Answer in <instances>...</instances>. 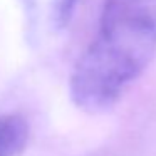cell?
I'll return each instance as SVG.
<instances>
[{
    "mask_svg": "<svg viewBox=\"0 0 156 156\" xmlns=\"http://www.w3.org/2000/svg\"><path fill=\"white\" fill-rule=\"evenodd\" d=\"M156 54V0H104L98 34L69 81L71 98L87 112L109 111Z\"/></svg>",
    "mask_w": 156,
    "mask_h": 156,
    "instance_id": "6da1fadb",
    "label": "cell"
},
{
    "mask_svg": "<svg viewBox=\"0 0 156 156\" xmlns=\"http://www.w3.org/2000/svg\"><path fill=\"white\" fill-rule=\"evenodd\" d=\"M30 128L20 114H0V156H19L25 149Z\"/></svg>",
    "mask_w": 156,
    "mask_h": 156,
    "instance_id": "7a4b0ae2",
    "label": "cell"
},
{
    "mask_svg": "<svg viewBox=\"0 0 156 156\" xmlns=\"http://www.w3.org/2000/svg\"><path fill=\"white\" fill-rule=\"evenodd\" d=\"M79 0H57L54 7V22L57 29H64L71 22Z\"/></svg>",
    "mask_w": 156,
    "mask_h": 156,
    "instance_id": "3957f363",
    "label": "cell"
}]
</instances>
